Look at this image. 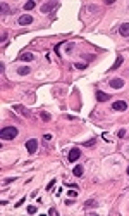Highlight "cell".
Wrapping results in <instances>:
<instances>
[{
  "mask_svg": "<svg viewBox=\"0 0 129 216\" xmlns=\"http://www.w3.org/2000/svg\"><path fill=\"white\" fill-rule=\"evenodd\" d=\"M0 137H2V140H12L17 137V128L16 126H5L0 132Z\"/></svg>",
  "mask_w": 129,
  "mask_h": 216,
  "instance_id": "1",
  "label": "cell"
},
{
  "mask_svg": "<svg viewBox=\"0 0 129 216\" xmlns=\"http://www.w3.org/2000/svg\"><path fill=\"white\" fill-rule=\"evenodd\" d=\"M57 9H59V3L57 2H47V3L41 5V12L43 14H50V12L57 10Z\"/></svg>",
  "mask_w": 129,
  "mask_h": 216,
  "instance_id": "2",
  "label": "cell"
},
{
  "mask_svg": "<svg viewBox=\"0 0 129 216\" xmlns=\"http://www.w3.org/2000/svg\"><path fill=\"white\" fill-rule=\"evenodd\" d=\"M108 85H110L112 88L119 90V88L124 87V80H122V78H112V80H108Z\"/></svg>",
  "mask_w": 129,
  "mask_h": 216,
  "instance_id": "3",
  "label": "cell"
},
{
  "mask_svg": "<svg viewBox=\"0 0 129 216\" xmlns=\"http://www.w3.org/2000/svg\"><path fill=\"white\" fill-rule=\"evenodd\" d=\"M112 109H114V111H117V112H122V111H126V109H128V104H126L124 100H115V102L112 104Z\"/></svg>",
  "mask_w": 129,
  "mask_h": 216,
  "instance_id": "4",
  "label": "cell"
},
{
  "mask_svg": "<svg viewBox=\"0 0 129 216\" xmlns=\"http://www.w3.org/2000/svg\"><path fill=\"white\" fill-rule=\"evenodd\" d=\"M79 157H81V150H79V149H76V147H74V149H71V150H69V161H71V163L78 161Z\"/></svg>",
  "mask_w": 129,
  "mask_h": 216,
  "instance_id": "5",
  "label": "cell"
},
{
  "mask_svg": "<svg viewBox=\"0 0 129 216\" xmlns=\"http://www.w3.org/2000/svg\"><path fill=\"white\" fill-rule=\"evenodd\" d=\"M26 149H28V152H30V154H34V152L38 150V142H36L34 138L28 140V142H26Z\"/></svg>",
  "mask_w": 129,
  "mask_h": 216,
  "instance_id": "6",
  "label": "cell"
},
{
  "mask_svg": "<svg viewBox=\"0 0 129 216\" xmlns=\"http://www.w3.org/2000/svg\"><path fill=\"white\" fill-rule=\"evenodd\" d=\"M14 111H16V112H19V114H23L24 118H30V116H31V112H30L28 109L24 107V106H19V104H16V106H14Z\"/></svg>",
  "mask_w": 129,
  "mask_h": 216,
  "instance_id": "7",
  "label": "cell"
},
{
  "mask_svg": "<svg viewBox=\"0 0 129 216\" xmlns=\"http://www.w3.org/2000/svg\"><path fill=\"white\" fill-rule=\"evenodd\" d=\"M31 23H33V16H30V14H24V16L19 17V26H26V24H31Z\"/></svg>",
  "mask_w": 129,
  "mask_h": 216,
  "instance_id": "8",
  "label": "cell"
},
{
  "mask_svg": "<svg viewBox=\"0 0 129 216\" xmlns=\"http://www.w3.org/2000/svg\"><path fill=\"white\" fill-rule=\"evenodd\" d=\"M119 33L122 36H129V23H122L119 26Z\"/></svg>",
  "mask_w": 129,
  "mask_h": 216,
  "instance_id": "9",
  "label": "cell"
},
{
  "mask_svg": "<svg viewBox=\"0 0 129 216\" xmlns=\"http://www.w3.org/2000/svg\"><path fill=\"white\" fill-rule=\"evenodd\" d=\"M98 206V202L95 201V199H88L86 202H84V209L88 211V209H93V208H97Z\"/></svg>",
  "mask_w": 129,
  "mask_h": 216,
  "instance_id": "10",
  "label": "cell"
},
{
  "mask_svg": "<svg viewBox=\"0 0 129 216\" xmlns=\"http://www.w3.org/2000/svg\"><path fill=\"white\" fill-rule=\"evenodd\" d=\"M108 99H110L108 93H105V92H97V100H100V102H107Z\"/></svg>",
  "mask_w": 129,
  "mask_h": 216,
  "instance_id": "11",
  "label": "cell"
},
{
  "mask_svg": "<svg viewBox=\"0 0 129 216\" xmlns=\"http://www.w3.org/2000/svg\"><path fill=\"white\" fill-rule=\"evenodd\" d=\"M122 61H124V57H122V55H117V61L114 62V66L110 68V71H115V69H119V68H121V64H122Z\"/></svg>",
  "mask_w": 129,
  "mask_h": 216,
  "instance_id": "12",
  "label": "cell"
},
{
  "mask_svg": "<svg viewBox=\"0 0 129 216\" xmlns=\"http://www.w3.org/2000/svg\"><path fill=\"white\" fill-rule=\"evenodd\" d=\"M33 57H34V55H33L31 52H24V54H21V55H19V59H21V61H24V62L33 61Z\"/></svg>",
  "mask_w": 129,
  "mask_h": 216,
  "instance_id": "13",
  "label": "cell"
},
{
  "mask_svg": "<svg viewBox=\"0 0 129 216\" xmlns=\"http://www.w3.org/2000/svg\"><path fill=\"white\" fill-rule=\"evenodd\" d=\"M83 173H84V168H83L81 164L74 166V177H83Z\"/></svg>",
  "mask_w": 129,
  "mask_h": 216,
  "instance_id": "14",
  "label": "cell"
},
{
  "mask_svg": "<svg viewBox=\"0 0 129 216\" xmlns=\"http://www.w3.org/2000/svg\"><path fill=\"white\" fill-rule=\"evenodd\" d=\"M17 73H19V76H26V74H30V73H31V68H26V66H24V68H19V69H17Z\"/></svg>",
  "mask_w": 129,
  "mask_h": 216,
  "instance_id": "15",
  "label": "cell"
},
{
  "mask_svg": "<svg viewBox=\"0 0 129 216\" xmlns=\"http://www.w3.org/2000/svg\"><path fill=\"white\" fill-rule=\"evenodd\" d=\"M34 5H36V3H34L33 0L26 2V3H24V10H31V9H34Z\"/></svg>",
  "mask_w": 129,
  "mask_h": 216,
  "instance_id": "16",
  "label": "cell"
},
{
  "mask_svg": "<svg viewBox=\"0 0 129 216\" xmlns=\"http://www.w3.org/2000/svg\"><path fill=\"white\" fill-rule=\"evenodd\" d=\"M0 7H2V12H0L2 16H5V14H9V5H5V3L2 2V3H0Z\"/></svg>",
  "mask_w": 129,
  "mask_h": 216,
  "instance_id": "17",
  "label": "cell"
},
{
  "mask_svg": "<svg viewBox=\"0 0 129 216\" xmlns=\"http://www.w3.org/2000/svg\"><path fill=\"white\" fill-rule=\"evenodd\" d=\"M74 68H76V69H86L88 66H86V64H83V62H76V64H74Z\"/></svg>",
  "mask_w": 129,
  "mask_h": 216,
  "instance_id": "18",
  "label": "cell"
},
{
  "mask_svg": "<svg viewBox=\"0 0 129 216\" xmlns=\"http://www.w3.org/2000/svg\"><path fill=\"white\" fill-rule=\"evenodd\" d=\"M41 119H45V121H50V119H52V116H50L48 112H41Z\"/></svg>",
  "mask_w": 129,
  "mask_h": 216,
  "instance_id": "19",
  "label": "cell"
},
{
  "mask_svg": "<svg viewBox=\"0 0 129 216\" xmlns=\"http://www.w3.org/2000/svg\"><path fill=\"white\" fill-rule=\"evenodd\" d=\"M36 211H38V209H36V206H28V213H30V215H34Z\"/></svg>",
  "mask_w": 129,
  "mask_h": 216,
  "instance_id": "20",
  "label": "cell"
},
{
  "mask_svg": "<svg viewBox=\"0 0 129 216\" xmlns=\"http://www.w3.org/2000/svg\"><path fill=\"white\" fill-rule=\"evenodd\" d=\"M74 190H76V188H74ZM74 190H69V192H67V195H69V197H74V199H76V197H78V192H74Z\"/></svg>",
  "mask_w": 129,
  "mask_h": 216,
  "instance_id": "21",
  "label": "cell"
},
{
  "mask_svg": "<svg viewBox=\"0 0 129 216\" xmlns=\"http://www.w3.org/2000/svg\"><path fill=\"white\" fill-rule=\"evenodd\" d=\"M95 142H97V140H95V138H91L90 142H84V145H86V147H93V145H95Z\"/></svg>",
  "mask_w": 129,
  "mask_h": 216,
  "instance_id": "22",
  "label": "cell"
},
{
  "mask_svg": "<svg viewBox=\"0 0 129 216\" xmlns=\"http://www.w3.org/2000/svg\"><path fill=\"white\" fill-rule=\"evenodd\" d=\"M43 140H45V142H48V140H52V135H50V133H47V135H43Z\"/></svg>",
  "mask_w": 129,
  "mask_h": 216,
  "instance_id": "23",
  "label": "cell"
},
{
  "mask_svg": "<svg viewBox=\"0 0 129 216\" xmlns=\"http://www.w3.org/2000/svg\"><path fill=\"white\" fill-rule=\"evenodd\" d=\"M54 185H55V180H52V181H50V183H48V187H47V190H50V188H52Z\"/></svg>",
  "mask_w": 129,
  "mask_h": 216,
  "instance_id": "24",
  "label": "cell"
},
{
  "mask_svg": "<svg viewBox=\"0 0 129 216\" xmlns=\"http://www.w3.org/2000/svg\"><path fill=\"white\" fill-rule=\"evenodd\" d=\"M124 135H126V132H124V130H121V132H119V138H124Z\"/></svg>",
  "mask_w": 129,
  "mask_h": 216,
  "instance_id": "25",
  "label": "cell"
},
{
  "mask_svg": "<svg viewBox=\"0 0 129 216\" xmlns=\"http://www.w3.org/2000/svg\"><path fill=\"white\" fill-rule=\"evenodd\" d=\"M48 213H50V215H57V209H55V208H52V209H50Z\"/></svg>",
  "mask_w": 129,
  "mask_h": 216,
  "instance_id": "26",
  "label": "cell"
},
{
  "mask_svg": "<svg viewBox=\"0 0 129 216\" xmlns=\"http://www.w3.org/2000/svg\"><path fill=\"white\" fill-rule=\"evenodd\" d=\"M128 175H129V168H128Z\"/></svg>",
  "mask_w": 129,
  "mask_h": 216,
  "instance_id": "27",
  "label": "cell"
}]
</instances>
